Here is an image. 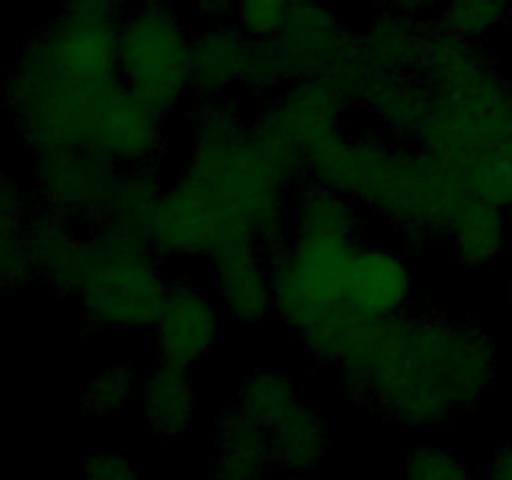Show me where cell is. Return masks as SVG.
I'll use <instances>...</instances> for the list:
<instances>
[{"mask_svg": "<svg viewBox=\"0 0 512 480\" xmlns=\"http://www.w3.org/2000/svg\"><path fill=\"white\" fill-rule=\"evenodd\" d=\"M358 243L345 235L290 233L283 245L268 250L275 313L295 335L343 308Z\"/></svg>", "mask_w": 512, "mask_h": 480, "instance_id": "obj_5", "label": "cell"}, {"mask_svg": "<svg viewBox=\"0 0 512 480\" xmlns=\"http://www.w3.org/2000/svg\"><path fill=\"white\" fill-rule=\"evenodd\" d=\"M510 235V215L503 208L468 195L450 223L448 243L463 268L485 270L508 250Z\"/></svg>", "mask_w": 512, "mask_h": 480, "instance_id": "obj_20", "label": "cell"}, {"mask_svg": "<svg viewBox=\"0 0 512 480\" xmlns=\"http://www.w3.org/2000/svg\"><path fill=\"white\" fill-rule=\"evenodd\" d=\"M435 100L438 95L423 75L375 73L360 98V105L378 120L385 133L413 143L428 120Z\"/></svg>", "mask_w": 512, "mask_h": 480, "instance_id": "obj_19", "label": "cell"}, {"mask_svg": "<svg viewBox=\"0 0 512 480\" xmlns=\"http://www.w3.org/2000/svg\"><path fill=\"white\" fill-rule=\"evenodd\" d=\"M220 210L198 180L180 175L165 188L145 240L158 258H210L220 243Z\"/></svg>", "mask_w": 512, "mask_h": 480, "instance_id": "obj_12", "label": "cell"}, {"mask_svg": "<svg viewBox=\"0 0 512 480\" xmlns=\"http://www.w3.org/2000/svg\"><path fill=\"white\" fill-rule=\"evenodd\" d=\"M30 210L33 205L25 198L23 188L13 178H5L0 188V280L5 288H23L35 283V273L20 240V230Z\"/></svg>", "mask_w": 512, "mask_h": 480, "instance_id": "obj_25", "label": "cell"}, {"mask_svg": "<svg viewBox=\"0 0 512 480\" xmlns=\"http://www.w3.org/2000/svg\"><path fill=\"white\" fill-rule=\"evenodd\" d=\"M353 38L325 3L293 0L288 20L275 38L250 40L243 88L255 95H273L295 80L323 78Z\"/></svg>", "mask_w": 512, "mask_h": 480, "instance_id": "obj_8", "label": "cell"}, {"mask_svg": "<svg viewBox=\"0 0 512 480\" xmlns=\"http://www.w3.org/2000/svg\"><path fill=\"white\" fill-rule=\"evenodd\" d=\"M25 255L30 260L35 280L58 293H75L88 235L80 233L78 220L58 210L33 205L23 230H20Z\"/></svg>", "mask_w": 512, "mask_h": 480, "instance_id": "obj_16", "label": "cell"}, {"mask_svg": "<svg viewBox=\"0 0 512 480\" xmlns=\"http://www.w3.org/2000/svg\"><path fill=\"white\" fill-rule=\"evenodd\" d=\"M345 108L348 100L328 80H295L268 95L250 120V133L295 183H303L310 160L345 135Z\"/></svg>", "mask_w": 512, "mask_h": 480, "instance_id": "obj_7", "label": "cell"}, {"mask_svg": "<svg viewBox=\"0 0 512 480\" xmlns=\"http://www.w3.org/2000/svg\"><path fill=\"white\" fill-rule=\"evenodd\" d=\"M170 283L143 235L90 228L75 293L95 330H150Z\"/></svg>", "mask_w": 512, "mask_h": 480, "instance_id": "obj_3", "label": "cell"}, {"mask_svg": "<svg viewBox=\"0 0 512 480\" xmlns=\"http://www.w3.org/2000/svg\"><path fill=\"white\" fill-rule=\"evenodd\" d=\"M360 203L315 180L295 185L290 198V233H328L360 240Z\"/></svg>", "mask_w": 512, "mask_h": 480, "instance_id": "obj_23", "label": "cell"}, {"mask_svg": "<svg viewBox=\"0 0 512 480\" xmlns=\"http://www.w3.org/2000/svg\"><path fill=\"white\" fill-rule=\"evenodd\" d=\"M90 145L118 168L155 165L165 148V115L118 80L95 98Z\"/></svg>", "mask_w": 512, "mask_h": 480, "instance_id": "obj_10", "label": "cell"}, {"mask_svg": "<svg viewBox=\"0 0 512 480\" xmlns=\"http://www.w3.org/2000/svg\"><path fill=\"white\" fill-rule=\"evenodd\" d=\"M163 193V178L155 165L120 168L113 193L90 228H110L145 238V230Z\"/></svg>", "mask_w": 512, "mask_h": 480, "instance_id": "obj_22", "label": "cell"}, {"mask_svg": "<svg viewBox=\"0 0 512 480\" xmlns=\"http://www.w3.org/2000/svg\"><path fill=\"white\" fill-rule=\"evenodd\" d=\"M120 168L95 145H63L33 153L38 205L93 225L103 213Z\"/></svg>", "mask_w": 512, "mask_h": 480, "instance_id": "obj_9", "label": "cell"}, {"mask_svg": "<svg viewBox=\"0 0 512 480\" xmlns=\"http://www.w3.org/2000/svg\"><path fill=\"white\" fill-rule=\"evenodd\" d=\"M510 298H512V290H510Z\"/></svg>", "mask_w": 512, "mask_h": 480, "instance_id": "obj_35", "label": "cell"}, {"mask_svg": "<svg viewBox=\"0 0 512 480\" xmlns=\"http://www.w3.org/2000/svg\"><path fill=\"white\" fill-rule=\"evenodd\" d=\"M223 320V308L213 290L190 280H175L170 283L158 320L150 328L155 353L160 360L190 368L220 343Z\"/></svg>", "mask_w": 512, "mask_h": 480, "instance_id": "obj_13", "label": "cell"}, {"mask_svg": "<svg viewBox=\"0 0 512 480\" xmlns=\"http://www.w3.org/2000/svg\"><path fill=\"white\" fill-rule=\"evenodd\" d=\"M408 480H470L468 468L445 450L425 448L410 458Z\"/></svg>", "mask_w": 512, "mask_h": 480, "instance_id": "obj_29", "label": "cell"}, {"mask_svg": "<svg viewBox=\"0 0 512 480\" xmlns=\"http://www.w3.org/2000/svg\"><path fill=\"white\" fill-rule=\"evenodd\" d=\"M490 480H512V445L503 448L490 465Z\"/></svg>", "mask_w": 512, "mask_h": 480, "instance_id": "obj_33", "label": "cell"}, {"mask_svg": "<svg viewBox=\"0 0 512 480\" xmlns=\"http://www.w3.org/2000/svg\"><path fill=\"white\" fill-rule=\"evenodd\" d=\"M415 273L395 248L358 243L350 263L345 305L365 318H393L413 303Z\"/></svg>", "mask_w": 512, "mask_h": 480, "instance_id": "obj_15", "label": "cell"}, {"mask_svg": "<svg viewBox=\"0 0 512 480\" xmlns=\"http://www.w3.org/2000/svg\"><path fill=\"white\" fill-rule=\"evenodd\" d=\"M155 3H168V0H155Z\"/></svg>", "mask_w": 512, "mask_h": 480, "instance_id": "obj_34", "label": "cell"}, {"mask_svg": "<svg viewBox=\"0 0 512 480\" xmlns=\"http://www.w3.org/2000/svg\"><path fill=\"white\" fill-rule=\"evenodd\" d=\"M145 413L158 433H180L193 418V385L185 365L160 360L143 383Z\"/></svg>", "mask_w": 512, "mask_h": 480, "instance_id": "obj_24", "label": "cell"}, {"mask_svg": "<svg viewBox=\"0 0 512 480\" xmlns=\"http://www.w3.org/2000/svg\"><path fill=\"white\" fill-rule=\"evenodd\" d=\"M335 368L358 398L400 423L435 425L490 388L495 348L478 325L405 310L363 318Z\"/></svg>", "mask_w": 512, "mask_h": 480, "instance_id": "obj_1", "label": "cell"}, {"mask_svg": "<svg viewBox=\"0 0 512 480\" xmlns=\"http://www.w3.org/2000/svg\"><path fill=\"white\" fill-rule=\"evenodd\" d=\"M430 33L433 23H425L418 15L383 10L358 35V43L375 73L420 75Z\"/></svg>", "mask_w": 512, "mask_h": 480, "instance_id": "obj_18", "label": "cell"}, {"mask_svg": "<svg viewBox=\"0 0 512 480\" xmlns=\"http://www.w3.org/2000/svg\"><path fill=\"white\" fill-rule=\"evenodd\" d=\"M508 15L510 0H443L433 28L480 45V40L498 30Z\"/></svg>", "mask_w": 512, "mask_h": 480, "instance_id": "obj_26", "label": "cell"}, {"mask_svg": "<svg viewBox=\"0 0 512 480\" xmlns=\"http://www.w3.org/2000/svg\"><path fill=\"white\" fill-rule=\"evenodd\" d=\"M250 40L235 25L215 23L190 40V95L215 100L243 88Z\"/></svg>", "mask_w": 512, "mask_h": 480, "instance_id": "obj_17", "label": "cell"}, {"mask_svg": "<svg viewBox=\"0 0 512 480\" xmlns=\"http://www.w3.org/2000/svg\"><path fill=\"white\" fill-rule=\"evenodd\" d=\"M125 0H65L68 13L90 15V18H105V20H123Z\"/></svg>", "mask_w": 512, "mask_h": 480, "instance_id": "obj_30", "label": "cell"}, {"mask_svg": "<svg viewBox=\"0 0 512 480\" xmlns=\"http://www.w3.org/2000/svg\"><path fill=\"white\" fill-rule=\"evenodd\" d=\"M3 93L15 130L33 153L90 143L98 95L60 70L40 35L18 50Z\"/></svg>", "mask_w": 512, "mask_h": 480, "instance_id": "obj_4", "label": "cell"}, {"mask_svg": "<svg viewBox=\"0 0 512 480\" xmlns=\"http://www.w3.org/2000/svg\"><path fill=\"white\" fill-rule=\"evenodd\" d=\"M293 0H235V28L248 40H270L283 30Z\"/></svg>", "mask_w": 512, "mask_h": 480, "instance_id": "obj_27", "label": "cell"}, {"mask_svg": "<svg viewBox=\"0 0 512 480\" xmlns=\"http://www.w3.org/2000/svg\"><path fill=\"white\" fill-rule=\"evenodd\" d=\"M210 290L223 315L253 328L275 313V290L268 250L255 240L220 245L210 255Z\"/></svg>", "mask_w": 512, "mask_h": 480, "instance_id": "obj_14", "label": "cell"}, {"mask_svg": "<svg viewBox=\"0 0 512 480\" xmlns=\"http://www.w3.org/2000/svg\"><path fill=\"white\" fill-rule=\"evenodd\" d=\"M135 388V370L125 363L100 368L85 388V405L95 413H115L130 400Z\"/></svg>", "mask_w": 512, "mask_h": 480, "instance_id": "obj_28", "label": "cell"}, {"mask_svg": "<svg viewBox=\"0 0 512 480\" xmlns=\"http://www.w3.org/2000/svg\"><path fill=\"white\" fill-rule=\"evenodd\" d=\"M190 40L170 3L145 0L120 20V80L165 118L193 98Z\"/></svg>", "mask_w": 512, "mask_h": 480, "instance_id": "obj_6", "label": "cell"}, {"mask_svg": "<svg viewBox=\"0 0 512 480\" xmlns=\"http://www.w3.org/2000/svg\"><path fill=\"white\" fill-rule=\"evenodd\" d=\"M305 180L368 205L400 238L415 245L448 240L450 223L468 198L443 160L385 130L340 135L310 160Z\"/></svg>", "mask_w": 512, "mask_h": 480, "instance_id": "obj_2", "label": "cell"}, {"mask_svg": "<svg viewBox=\"0 0 512 480\" xmlns=\"http://www.w3.org/2000/svg\"><path fill=\"white\" fill-rule=\"evenodd\" d=\"M385 10H398V13L408 15H423L428 10H438L443 5V0H380Z\"/></svg>", "mask_w": 512, "mask_h": 480, "instance_id": "obj_32", "label": "cell"}, {"mask_svg": "<svg viewBox=\"0 0 512 480\" xmlns=\"http://www.w3.org/2000/svg\"><path fill=\"white\" fill-rule=\"evenodd\" d=\"M495 63L478 43H468L455 35L433 28L423 63V78L438 98H453L473 90L495 73Z\"/></svg>", "mask_w": 512, "mask_h": 480, "instance_id": "obj_21", "label": "cell"}, {"mask_svg": "<svg viewBox=\"0 0 512 480\" xmlns=\"http://www.w3.org/2000/svg\"><path fill=\"white\" fill-rule=\"evenodd\" d=\"M118 33V20L63 10L40 30V40L73 83L98 95L120 80Z\"/></svg>", "mask_w": 512, "mask_h": 480, "instance_id": "obj_11", "label": "cell"}, {"mask_svg": "<svg viewBox=\"0 0 512 480\" xmlns=\"http://www.w3.org/2000/svg\"><path fill=\"white\" fill-rule=\"evenodd\" d=\"M190 8L198 18L220 23V18L230 15L235 10V0H190Z\"/></svg>", "mask_w": 512, "mask_h": 480, "instance_id": "obj_31", "label": "cell"}]
</instances>
